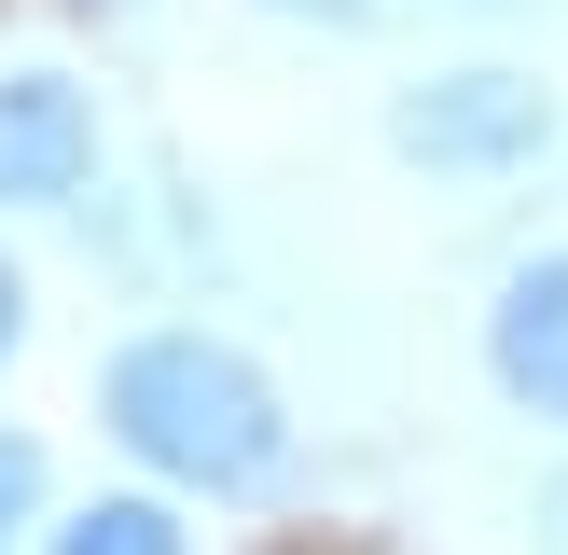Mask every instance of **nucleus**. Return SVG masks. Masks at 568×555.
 Masks as SVG:
<instances>
[{
    "label": "nucleus",
    "mask_w": 568,
    "mask_h": 555,
    "mask_svg": "<svg viewBox=\"0 0 568 555\" xmlns=\"http://www.w3.org/2000/svg\"><path fill=\"white\" fill-rule=\"evenodd\" d=\"M98 403H111V431H125L166 486H264V472L292 458L277 389L250 375L236 347H209V333H139Z\"/></svg>",
    "instance_id": "f257e3e1"
},
{
    "label": "nucleus",
    "mask_w": 568,
    "mask_h": 555,
    "mask_svg": "<svg viewBox=\"0 0 568 555\" xmlns=\"http://www.w3.org/2000/svg\"><path fill=\"white\" fill-rule=\"evenodd\" d=\"M277 14H320V28H361L375 0H277Z\"/></svg>",
    "instance_id": "0eeeda50"
},
{
    "label": "nucleus",
    "mask_w": 568,
    "mask_h": 555,
    "mask_svg": "<svg viewBox=\"0 0 568 555\" xmlns=\"http://www.w3.org/2000/svg\"><path fill=\"white\" fill-rule=\"evenodd\" d=\"M28 500H42V444H28V431H0V555H14Z\"/></svg>",
    "instance_id": "423d86ee"
},
{
    "label": "nucleus",
    "mask_w": 568,
    "mask_h": 555,
    "mask_svg": "<svg viewBox=\"0 0 568 555\" xmlns=\"http://www.w3.org/2000/svg\"><path fill=\"white\" fill-rule=\"evenodd\" d=\"M55 555H181V514L166 500H98V514L55 527Z\"/></svg>",
    "instance_id": "39448f33"
},
{
    "label": "nucleus",
    "mask_w": 568,
    "mask_h": 555,
    "mask_svg": "<svg viewBox=\"0 0 568 555\" xmlns=\"http://www.w3.org/2000/svg\"><path fill=\"white\" fill-rule=\"evenodd\" d=\"M486 361H499V389H514L527 416H568V250H541V264L499 278V305H486Z\"/></svg>",
    "instance_id": "20e7f679"
},
{
    "label": "nucleus",
    "mask_w": 568,
    "mask_h": 555,
    "mask_svg": "<svg viewBox=\"0 0 568 555\" xmlns=\"http://www.w3.org/2000/svg\"><path fill=\"white\" fill-rule=\"evenodd\" d=\"M388 139H403L416 167H527L555 139V98L527 70H444V83H416V98L388 111Z\"/></svg>",
    "instance_id": "f03ea898"
},
{
    "label": "nucleus",
    "mask_w": 568,
    "mask_h": 555,
    "mask_svg": "<svg viewBox=\"0 0 568 555\" xmlns=\"http://www.w3.org/2000/svg\"><path fill=\"white\" fill-rule=\"evenodd\" d=\"M83 167H98L83 83L14 70V83H0V209H55V194H83Z\"/></svg>",
    "instance_id": "7ed1b4c3"
},
{
    "label": "nucleus",
    "mask_w": 568,
    "mask_h": 555,
    "mask_svg": "<svg viewBox=\"0 0 568 555\" xmlns=\"http://www.w3.org/2000/svg\"><path fill=\"white\" fill-rule=\"evenodd\" d=\"M14 333H28V292H14V264H0V361H14Z\"/></svg>",
    "instance_id": "6e6552de"
}]
</instances>
